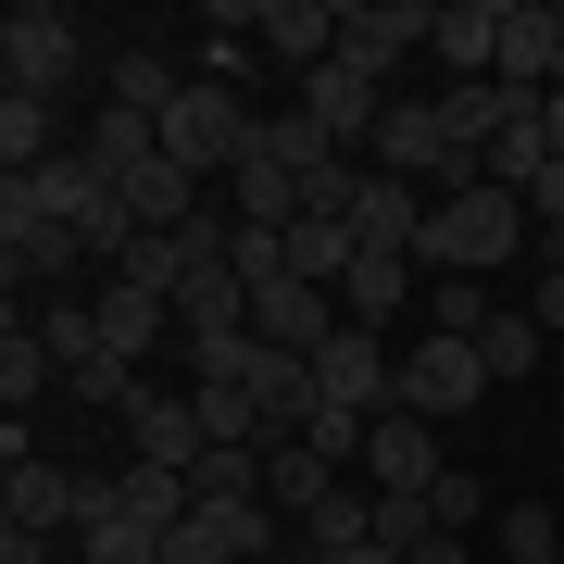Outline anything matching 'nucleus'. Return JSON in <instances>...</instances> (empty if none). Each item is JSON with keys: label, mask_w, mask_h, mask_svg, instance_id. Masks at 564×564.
Wrapping results in <instances>:
<instances>
[{"label": "nucleus", "mask_w": 564, "mask_h": 564, "mask_svg": "<svg viewBox=\"0 0 564 564\" xmlns=\"http://www.w3.org/2000/svg\"><path fill=\"white\" fill-rule=\"evenodd\" d=\"M514 251H540V226H527L514 188L477 176V188H452V202L426 214V251H414V263H426V276H502Z\"/></svg>", "instance_id": "f257e3e1"}, {"label": "nucleus", "mask_w": 564, "mask_h": 564, "mask_svg": "<svg viewBox=\"0 0 564 564\" xmlns=\"http://www.w3.org/2000/svg\"><path fill=\"white\" fill-rule=\"evenodd\" d=\"M251 126H263V113L239 101V88L188 76V88H176V113H163V163H188V176L214 188V176H239V163H251Z\"/></svg>", "instance_id": "f03ea898"}, {"label": "nucleus", "mask_w": 564, "mask_h": 564, "mask_svg": "<svg viewBox=\"0 0 564 564\" xmlns=\"http://www.w3.org/2000/svg\"><path fill=\"white\" fill-rule=\"evenodd\" d=\"M0 76H13V101H51L63 113V88L88 76L76 13H63V0H13V25H0Z\"/></svg>", "instance_id": "7ed1b4c3"}, {"label": "nucleus", "mask_w": 564, "mask_h": 564, "mask_svg": "<svg viewBox=\"0 0 564 564\" xmlns=\"http://www.w3.org/2000/svg\"><path fill=\"white\" fill-rule=\"evenodd\" d=\"M76 502H88V477L76 464H51V452H25V426H0V527H76Z\"/></svg>", "instance_id": "20e7f679"}, {"label": "nucleus", "mask_w": 564, "mask_h": 564, "mask_svg": "<svg viewBox=\"0 0 564 564\" xmlns=\"http://www.w3.org/2000/svg\"><path fill=\"white\" fill-rule=\"evenodd\" d=\"M426 39H440V0H339V51L364 76H402Z\"/></svg>", "instance_id": "39448f33"}, {"label": "nucleus", "mask_w": 564, "mask_h": 564, "mask_svg": "<svg viewBox=\"0 0 564 564\" xmlns=\"http://www.w3.org/2000/svg\"><path fill=\"white\" fill-rule=\"evenodd\" d=\"M314 389L339 414H389V402H402V351H389L377 326H339V339L314 351Z\"/></svg>", "instance_id": "423d86ee"}, {"label": "nucleus", "mask_w": 564, "mask_h": 564, "mask_svg": "<svg viewBox=\"0 0 564 564\" xmlns=\"http://www.w3.org/2000/svg\"><path fill=\"white\" fill-rule=\"evenodd\" d=\"M389 101H402V88H389V76H364L351 51H339V63H314V76H302V126H314L326 151H339V139H377V113H389Z\"/></svg>", "instance_id": "0eeeda50"}, {"label": "nucleus", "mask_w": 564, "mask_h": 564, "mask_svg": "<svg viewBox=\"0 0 564 564\" xmlns=\"http://www.w3.org/2000/svg\"><path fill=\"white\" fill-rule=\"evenodd\" d=\"M489 389V364H477V339H414L402 351V414H426V426H452L464 402Z\"/></svg>", "instance_id": "6e6552de"}, {"label": "nucleus", "mask_w": 564, "mask_h": 564, "mask_svg": "<svg viewBox=\"0 0 564 564\" xmlns=\"http://www.w3.org/2000/svg\"><path fill=\"white\" fill-rule=\"evenodd\" d=\"M76 251H88V239H63L25 188H0V276H13V289H63V276H76Z\"/></svg>", "instance_id": "1a4fd4ad"}, {"label": "nucleus", "mask_w": 564, "mask_h": 564, "mask_svg": "<svg viewBox=\"0 0 564 564\" xmlns=\"http://www.w3.org/2000/svg\"><path fill=\"white\" fill-rule=\"evenodd\" d=\"M226 377L263 402V426H276V440H302V426H314V402H326V389H314V351H276V339H251Z\"/></svg>", "instance_id": "9d476101"}, {"label": "nucleus", "mask_w": 564, "mask_h": 564, "mask_svg": "<svg viewBox=\"0 0 564 564\" xmlns=\"http://www.w3.org/2000/svg\"><path fill=\"white\" fill-rule=\"evenodd\" d=\"M113 202H126L139 239H176V226H202V176H188V163H163V151H139V163L113 176Z\"/></svg>", "instance_id": "9b49d317"}, {"label": "nucleus", "mask_w": 564, "mask_h": 564, "mask_svg": "<svg viewBox=\"0 0 564 564\" xmlns=\"http://www.w3.org/2000/svg\"><path fill=\"white\" fill-rule=\"evenodd\" d=\"M552 76H564V13L552 0H502V88L514 101H552Z\"/></svg>", "instance_id": "f8f14e48"}, {"label": "nucleus", "mask_w": 564, "mask_h": 564, "mask_svg": "<svg viewBox=\"0 0 564 564\" xmlns=\"http://www.w3.org/2000/svg\"><path fill=\"white\" fill-rule=\"evenodd\" d=\"M202 414L176 402V389H139V402H126V464H176V477H202Z\"/></svg>", "instance_id": "ddd939ff"}, {"label": "nucleus", "mask_w": 564, "mask_h": 564, "mask_svg": "<svg viewBox=\"0 0 564 564\" xmlns=\"http://www.w3.org/2000/svg\"><path fill=\"white\" fill-rule=\"evenodd\" d=\"M426 63H440V88L502 76V0H440V39H426Z\"/></svg>", "instance_id": "4468645a"}, {"label": "nucleus", "mask_w": 564, "mask_h": 564, "mask_svg": "<svg viewBox=\"0 0 564 564\" xmlns=\"http://www.w3.org/2000/svg\"><path fill=\"white\" fill-rule=\"evenodd\" d=\"M364 477H377V489H440L452 464H440V440H426V414L389 402L377 426H364Z\"/></svg>", "instance_id": "2eb2a0df"}, {"label": "nucleus", "mask_w": 564, "mask_h": 564, "mask_svg": "<svg viewBox=\"0 0 564 564\" xmlns=\"http://www.w3.org/2000/svg\"><path fill=\"white\" fill-rule=\"evenodd\" d=\"M251 39L289 63V76H314V63H339V0H263Z\"/></svg>", "instance_id": "dca6fc26"}, {"label": "nucleus", "mask_w": 564, "mask_h": 564, "mask_svg": "<svg viewBox=\"0 0 564 564\" xmlns=\"http://www.w3.org/2000/svg\"><path fill=\"white\" fill-rule=\"evenodd\" d=\"M263 502H276L289 527H314L326 502H339V464H326L314 440H263Z\"/></svg>", "instance_id": "f3484780"}, {"label": "nucleus", "mask_w": 564, "mask_h": 564, "mask_svg": "<svg viewBox=\"0 0 564 564\" xmlns=\"http://www.w3.org/2000/svg\"><path fill=\"white\" fill-rule=\"evenodd\" d=\"M414 276H426L414 251H351V276H339V326H377V339H389V314L414 302Z\"/></svg>", "instance_id": "a211bd4d"}, {"label": "nucleus", "mask_w": 564, "mask_h": 564, "mask_svg": "<svg viewBox=\"0 0 564 564\" xmlns=\"http://www.w3.org/2000/svg\"><path fill=\"white\" fill-rule=\"evenodd\" d=\"M326 302H339V289H314V276L263 289V302H251V339H276V351H326V339H339V314H326Z\"/></svg>", "instance_id": "6ab92c4d"}, {"label": "nucleus", "mask_w": 564, "mask_h": 564, "mask_svg": "<svg viewBox=\"0 0 564 564\" xmlns=\"http://www.w3.org/2000/svg\"><path fill=\"white\" fill-rule=\"evenodd\" d=\"M101 339L139 364V351H163L176 339V302H163V289H126V276H101Z\"/></svg>", "instance_id": "aec40b11"}, {"label": "nucleus", "mask_w": 564, "mask_h": 564, "mask_svg": "<svg viewBox=\"0 0 564 564\" xmlns=\"http://www.w3.org/2000/svg\"><path fill=\"white\" fill-rule=\"evenodd\" d=\"M176 63H163V51H126L113 63V76H101V113H139V126H163V113H176Z\"/></svg>", "instance_id": "412c9836"}, {"label": "nucleus", "mask_w": 564, "mask_h": 564, "mask_svg": "<svg viewBox=\"0 0 564 564\" xmlns=\"http://www.w3.org/2000/svg\"><path fill=\"white\" fill-rule=\"evenodd\" d=\"M564 552V514L540 502V489H527V502H502L489 514V564H552Z\"/></svg>", "instance_id": "4be33fe9"}, {"label": "nucleus", "mask_w": 564, "mask_h": 564, "mask_svg": "<svg viewBox=\"0 0 564 564\" xmlns=\"http://www.w3.org/2000/svg\"><path fill=\"white\" fill-rule=\"evenodd\" d=\"M51 151H76V139H63V113H51V101H13V88H0V163H13V176H39Z\"/></svg>", "instance_id": "5701e85b"}, {"label": "nucleus", "mask_w": 564, "mask_h": 564, "mask_svg": "<svg viewBox=\"0 0 564 564\" xmlns=\"http://www.w3.org/2000/svg\"><path fill=\"white\" fill-rule=\"evenodd\" d=\"M540 351H552V326L527 314V302H502V314L477 326V364H489V389H502V377H527V364H540Z\"/></svg>", "instance_id": "b1692460"}, {"label": "nucleus", "mask_w": 564, "mask_h": 564, "mask_svg": "<svg viewBox=\"0 0 564 564\" xmlns=\"http://www.w3.org/2000/svg\"><path fill=\"white\" fill-rule=\"evenodd\" d=\"M76 552H88V564H163V527H139L126 502H101V514L76 527Z\"/></svg>", "instance_id": "393cba45"}, {"label": "nucleus", "mask_w": 564, "mask_h": 564, "mask_svg": "<svg viewBox=\"0 0 564 564\" xmlns=\"http://www.w3.org/2000/svg\"><path fill=\"white\" fill-rule=\"evenodd\" d=\"M51 377H63V364H51V339H39V326L13 314V339H0V402H13V426H25V402H39Z\"/></svg>", "instance_id": "a878e982"}, {"label": "nucleus", "mask_w": 564, "mask_h": 564, "mask_svg": "<svg viewBox=\"0 0 564 564\" xmlns=\"http://www.w3.org/2000/svg\"><path fill=\"white\" fill-rule=\"evenodd\" d=\"M489 314H502V302H489V276H426V339H477Z\"/></svg>", "instance_id": "bb28decb"}, {"label": "nucleus", "mask_w": 564, "mask_h": 564, "mask_svg": "<svg viewBox=\"0 0 564 564\" xmlns=\"http://www.w3.org/2000/svg\"><path fill=\"white\" fill-rule=\"evenodd\" d=\"M188 502H202V514H239V502H263V452H202Z\"/></svg>", "instance_id": "cd10ccee"}, {"label": "nucleus", "mask_w": 564, "mask_h": 564, "mask_svg": "<svg viewBox=\"0 0 564 564\" xmlns=\"http://www.w3.org/2000/svg\"><path fill=\"white\" fill-rule=\"evenodd\" d=\"M226 263H239V289H251V302H263V289H289V276H302L276 226H239V239H226Z\"/></svg>", "instance_id": "c85d7f7f"}, {"label": "nucleus", "mask_w": 564, "mask_h": 564, "mask_svg": "<svg viewBox=\"0 0 564 564\" xmlns=\"http://www.w3.org/2000/svg\"><path fill=\"white\" fill-rule=\"evenodd\" d=\"M377 540H389V552H402V564H414L426 540H452V527H440V514H426V489H377Z\"/></svg>", "instance_id": "c756f323"}, {"label": "nucleus", "mask_w": 564, "mask_h": 564, "mask_svg": "<svg viewBox=\"0 0 564 564\" xmlns=\"http://www.w3.org/2000/svg\"><path fill=\"white\" fill-rule=\"evenodd\" d=\"M426 514H440L452 540H464V527H489V514H502V502H489V489H477V477H464V464H452V477L426 489Z\"/></svg>", "instance_id": "7c9ffc66"}, {"label": "nucleus", "mask_w": 564, "mask_h": 564, "mask_svg": "<svg viewBox=\"0 0 564 564\" xmlns=\"http://www.w3.org/2000/svg\"><path fill=\"white\" fill-rule=\"evenodd\" d=\"M527 314L564 339V251H527Z\"/></svg>", "instance_id": "2f4dec72"}, {"label": "nucleus", "mask_w": 564, "mask_h": 564, "mask_svg": "<svg viewBox=\"0 0 564 564\" xmlns=\"http://www.w3.org/2000/svg\"><path fill=\"white\" fill-rule=\"evenodd\" d=\"M0 564H51V540L39 527H0Z\"/></svg>", "instance_id": "473e14b6"}, {"label": "nucleus", "mask_w": 564, "mask_h": 564, "mask_svg": "<svg viewBox=\"0 0 564 564\" xmlns=\"http://www.w3.org/2000/svg\"><path fill=\"white\" fill-rule=\"evenodd\" d=\"M326 564H402V552H389V540H351V552H326Z\"/></svg>", "instance_id": "72a5a7b5"}, {"label": "nucleus", "mask_w": 564, "mask_h": 564, "mask_svg": "<svg viewBox=\"0 0 564 564\" xmlns=\"http://www.w3.org/2000/svg\"><path fill=\"white\" fill-rule=\"evenodd\" d=\"M540 139H552V151H564V88H552V101H540Z\"/></svg>", "instance_id": "f704fd0d"}, {"label": "nucleus", "mask_w": 564, "mask_h": 564, "mask_svg": "<svg viewBox=\"0 0 564 564\" xmlns=\"http://www.w3.org/2000/svg\"><path fill=\"white\" fill-rule=\"evenodd\" d=\"M276 564H326V552H276Z\"/></svg>", "instance_id": "c9c22d12"}, {"label": "nucleus", "mask_w": 564, "mask_h": 564, "mask_svg": "<svg viewBox=\"0 0 564 564\" xmlns=\"http://www.w3.org/2000/svg\"><path fill=\"white\" fill-rule=\"evenodd\" d=\"M552 88H564V76H552Z\"/></svg>", "instance_id": "e433bc0d"}]
</instances>
